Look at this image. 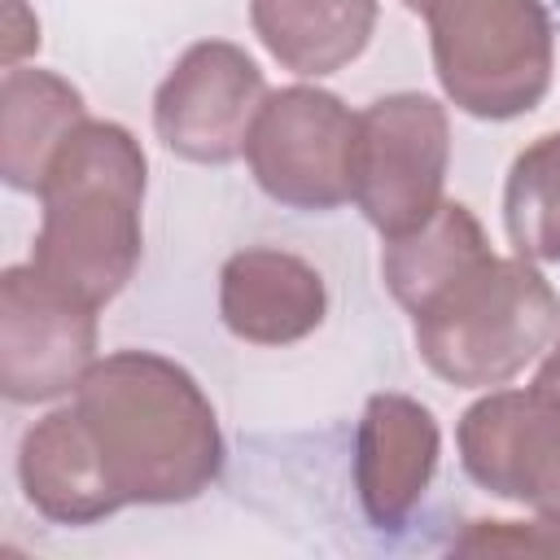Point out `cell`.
Here are the masks:
<instances>
[{
    "instance_id": "obj_14",
    "label": "cell",
    "mask_w": 560,
    "mask_h": 560,
    "mask_svg": "<svg viewBox=\"0 0 560 560\" xmlns=\"http://www.w3.org/2000/svg\"><path fill=\"white\" fill-rule=\"evenodd\" d=\"M490 254V236L481 219L464 201H442L420 228L389 236L381 249V276L394 302L411 315L442 284H451L468 262Z\"/></svg>"
},
{
    "instance_id": "obj_11",
    "label": "cell",
    "mask_w": 560,
    "mask_h": 560,
    "mask_svg": "<svg viewBox=\"0 0 560 560\" xmlns=\"http://www.w3.org/2000/svg\"><path fill=\"white\" fill-rule=\"evenodd\" d=\"M328 315V284L315 262L293 249L249 245L219 271V319L236 341L293 346Z\"/></svg>"
},
{
    "instance_id": "obj_20",
    "label": "cell",
    "mask_w": 560,
    "mask_h": 560,
    "mask_svg": "<svg viewBox=\"0 0 560 560\" xmlns=\"http://www.w3.org/2000/svg\"><path fill=\"white\" fill-rule=\"evenodd\" d=\"M551 140H556V149H560V131H551Z\"/></svg>"
},
{
    "instance_id": "obj_13",
    "label": "cell",
    "mask_w": 560,
    "mask_h": 560,
    "mask_svg": "<svg viewBox=\"0 0 560 560\" xmlns=\"http://www.w3.org/2000/svg\"><path fill=\"white\" fill-rule=\"evenodd\" d=\"M88 118L83 92L57 70L9 66L0 79V175L18 192H39L52 153Z\"/></svg>"
},
{
    "instance_id": "obj_5",
    "label": "cell",
    "mask_w": 560,
    "mask_h": 560,
    "mask_svg": "<svg viewBox=\"0 0 560 560\" xmlns=\"http://www.w3.org/2000/svg\"><path fill=\"white\" fill-rule=\"evenodd\" d=\"M451 166L446 105L424 92H389L359 109L350 153V201L389 241L442 206Z\"/></svg>"
},
{
    "instance_id": "obj_1",
    "label": "cell",
    "mask_w": 560,
    "mask_h": 560,
    "mask_svg": "<svg viewBox=\"0 0 560 560\" xmlns=\"http://www.w3.org/2000/svg\"><path fill=\"white\" fill-rule=\"evenodd\" d=\"M223 455L214 402L184 363L114 350L22 433L18 486L44 521L96 525L122 508L192 503L219 481Z\"/></svg>"
},
{
    "instance_id": "obj_8",
    "label": "cell",
    "mask_w": 560,
    "mask_h": 560,
    "mask_svg": "<svg viewBox=\"0 0 560 560\" xmlns=\"http://www.w3.org/2000/svg\"><path fill=\"white\" fill-rule=\"evenodd\" d=\"M96 363V306L48 280L35 262L0 276V389L9 402L74 394Z\"/></svg>"
},
{
    "instance_id": "obj_4",
    "label": "cell",
    "mask_w": 560,
    "mask_h": 560,
    "mask_svg": "<svg viewBox=\"0 0 560 560\" xmlns=\"http://www.w3.org/2000/svg\"><path fill=\"white\" fill-rule=\"evenodd\" d=\"M433 74L455 109L512 122L542 105L556 66V31L542 0H429Z\"/></svg>"
},
{
    "instance_id": "obj_9",
    "label": "cell",
    "mask_w": 560,
    "mask_h": 560,
    "mask_svg": "<svg viewBox=\"0 0 560 560\" xmlns=\"http://www.w3.org/2000/svg\"><path fill=\"white\" fill-rule=\"evenodd\" d=\"M464 472L538 516H560V394L490 389L455 424Z\"/></svg>"
},
{
    "instance_id": "obj_10",
    "label": "cell",
    "mask_w": 560,
    "mask_h": 560,
    "mask_svg": "<svg viewBox=\"0 0 560 560\" xmlns=\"http://www.w3.org/2000/svg\"><path fill=\"white\" fill-rule=\"evenodd\" d=\"M442 429L411 394H372L354 429V490L376 529H402L438 472Z\"/></svg>"
},
{
    "instance_id": "obj_12",
    "label": "cell",
    "mask_w": 560,
    "mask_h": 560,
    "mask_svg": "<svg viewBox=\"0 0 560 560\" xmlns=\"http://www.w3.org/2000/svg\"><path fill=\"white\" fill-rule=\"evenodd\" d=\"M381 0H249L258 44L293 74L324 79L372 44Z\"/></svg>"
},
{
    "instance_id": "obj_16",
    "label": "cell",
    "mask_w": 560,
    "mask_h": 560,
    "mask_svg": "<svg viewBox=\"0 0 560 560\" xmlns=\"http://www.w3.org/2000/svg\"><path fill=\"white\" fill-rule=\"evenodd\" d=\"M459 556H560V516L538 521H468L451 538Z\"/></svg>"
},
{
    "instance_id": "obj_19",
    "label": "cell",
    "mask_w": 560,
    "mask_h": 560,
    "mask_svg": "<svg viewBox=\"0 0 560 560\" xmlns=\"http://www.w3.org/2000/svg\"><path fill=\"white\" fill-rule=\"evenodd\" d=\"M398 4H402V9H411V13H424V4H429V0H398Z\"/></svg>"
},
{
    "instance_id": "obj_3",
    "label": "cell",
    "mask_w": 560,
    "mask_h": 560,
    "mask_svg": "<svg viewBox=\"0 0 560 560\" xmlns=\"http://www.w3.org/2000/svg\"><path fill=\"white\" fill-rule=\"evenodd\" d=\"M411 332L433 376L455 389H494L556 341L560 293L538 262L490 249L411 311Z\"/></svg>"
},
{
    "instance_id": "obj_15",
    "label": "cell",
    "mask_w": 560,
    "mask_h": 560,
    "mask_svg": "<svg viewBox=\"0 0 560 560\" xmlns=\"http://www.w3.org/2000/svg\"><path fill=\"white\" fill-rule=\"evenodd\" d=\"M503 223L521 258L560 262V149L551 136H538L512 158L503 184Z\"/></svg>"
},
{
    "instance_id": "obj_18",
    "label": "cell",
    "mask_w": 560,
    "mask_h": 560,
    "mask_svg": "<svg viewBox=\"0 0 560 560\" xmlns=\"http://www.w3.org/2000/svg\"><path fill=\"white\" fill-rule=\"evenodd\" d=\"M534 385H542V389L560 394V332H556V341L547 346V354H542V363H538V376H534Z\"/></svg>"
},
{
    "instance_id": "obj_17",
    "label": "cell",
    "mask_w": 560,
    "mask_h": 560,
    "mask_svg": "<svg viewBox=\"0 0 560 560\" xmlns=\"http://www.w3.org/2000/svg\"><path fill=\"white\" fill-rule=\"evenodd\" d=\"M4 9H9V26H4V31H9V35H4V70H9V66H18L26 52L39 48V22H35V13L26 18V26L18 22L22 9H26L22 0H4Z\"/></svg>"
},
{
    "instance_id": "obj_2",
    "label": "cell",
    "mask_w": 560,
    "mask_h": 560,
    "mask_svg": "<svg viewBox=\"0 0 560 560\" xmlns=\"http://www.w3.org/2000/svg\"><path fill=\"white\" fill-rule=\"evenodd\" d=\"M144 188L149 158L140 140L122 122L83 118L52 153L35 192L39 232L31 262L101 311L140 267Z\"/></svg>"
},
{
    "instance_id": "obj_7",
    "label": "cell",
    "mask_w": 560,
    "mask_h": 560,
    "mask_svg": "<svg viewBox=\"0 0 560 560\" xmlns=\"http://www.w3.org/2000/svg\"><path fill=\"white\" fill-rule=\"evenodd\" d=\"M267 101L258 61L232 39H197L153 92L158 140L197 166H228L245 153Z\"/></svg>"
},
{
    "instance_id": "obj_6",
    "label": "cell",
    "mask_w": 560,
    "mask_h": 560,
    "mask_svg": "<svg viewBox=\"0 0 560 560\" xmlns=\"http://www.w3.org/2000/svg\"><path fill=\"white\" fill-rule=\"evenodd\" d=\"M359 114L328 88L289 83L267 92L245 162L254 184L306 214H324L350 201V153H354Z\"/></svg>"
}]
</instances>
